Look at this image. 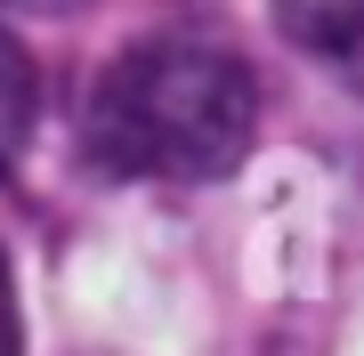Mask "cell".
I'll return each mask as SVG.
<instances>
[{
    "instance_id": "7a4b0ae2",
    "label": "cell",
    "mask_w": 364,
    "mask_h": 356,
    "mask_svg": "<svg viewBox=\"0 0 364 356\" xmlns=\"http://www.w3.org/2000/svg\"><path fill=\"white\" fill-rule=\"evenodd\" d=\"M275 25L291 49H308L340 90L364 97V0H275Z\"/></svg>"
},
{
    "instance_id": "3957f363",
    "label": "cell",
    "mask_w": 364,
    "mask_h": 356,
    "mask_svg": "<svg viewBox=\"0 0 364 356\" xmlns=\"http://www.w3.org/2000/svg\"><path fill=\"white\" fill-rule=\"evenodd\" d=\"M33 122H41V73H33L25 41L0 33V171L33 146Z\"/></svg>"
},
{
    "instance_id": "6da1fadb",
    "label": "cell",
    "mask_w": 364,
    "mask_h": 356,
    "mask_svg": "<svg viewBox=\"0 0 364 356\" xmlns=\"http://www.w3.org/2000/svg\"><path fill=\"white\" fill-rule=\"evenodd\" d=\"M81 138L114 178L203 186L227 178L259 138V81L235 49L195 33H154L90 81Z\"/></svg>"
},
{
    "instance_id": "5b68a950",
    "label": "cell",
    "mask_w": 364,
    "mask_h": 356,
    "mask_svg": "<svg viewBox=\"0 0 364 356\" xmlns=\"http://www.w3.org/2000/svg\"><path fill=\"white\" fill-rule=\"evenodd\" d=\"M0 9H16V16H73V9H90V0H0Z\"/></svg>"
},
{
    "instance_id": "277c9868",
    "label": "cell",
    "mask_w": 364,
    "mask_h": 356,
    "mask_svg": "<svg viewBox=\"0 0 364 356\" xmlns=\"http://www.w3.org/2000/svg\"><path fill=\"white\" fill-rule=\"evenodd\" d=\"M0 356H25V324H16V276H9V251H0Z\"/></svg>"
}]
</instances>
